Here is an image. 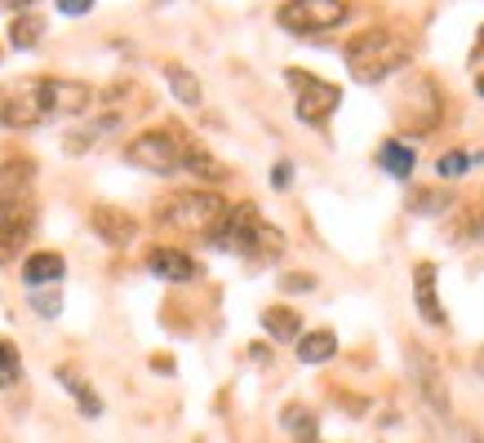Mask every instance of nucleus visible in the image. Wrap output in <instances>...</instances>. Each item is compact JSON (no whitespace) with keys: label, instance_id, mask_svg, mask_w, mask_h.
Returning a JSON list of instances; mask_svg holds the SVG:
<instances>
[{"label":"nucleus","instance_id":"a211bd4d","mask_svg":"<svg viewBox=\"0 0 484 443\" xmlns=\"http://www.w3.org/2000/svg\"><path fill=\"white\" fill-rule=\"evenodd\" d=\"M262 329L271 332L276 341H293V337L302 332V320H298V311H289V306H271V311H262Z\"/></svg>","mask_w":484,"mask_h":443},{"label":"nucleus","instance_id":"f8f14e48","mask_svg":"<svg viewBox=\"0 0 484 443\" xmlns=\"http://www.w3.org/2000/svg\"><path fill=\"white\" fill-rule=\"evenodd\" d=\"M63 271H67L63 253H31V257L22 262V284L36 293V288H45V284H58Z\"/></svg>","mask_w":484,"mask_h":443},{"label":"nucleus","instance_id":"39448f33","mask_svg":"<svg viewBox=\"0 0 484 443\" xmlns=\"http://www.w3.org/2000/svg\"><path fill=\"white\" fill-rule=\"evenodd\" d=\"M347 18V0H289L280 4L276 22L293 36H316V31H329Z\"/></svg>","mask_w":484,"mask_h":443},{"label":"nucleus","instance_id":"9b49d317","mask_svg":"<svg viewBox=\"0 0 484 443\" xmlns=\"http://www.w3.org/2000/svg\"><path fill=\"white\" fill-rule=\"evenodd\" d=\"M89 226L107 239V244H129L133 235H138V222L121 213V209H112V205H98L94 213H89Z\"/></svg>","mask_w":484,"mask_h":443},{"label":"nucleus","instance_id":"2eb2a0df","mask_svg":"<svg viewBox=\"0 0 484 443\" xmlns=\"http://www.w3.org/2000/svg\"><path fill=\"white\" fill-rule=\"evenodd\" d=\"M378 164H382L391 178H409V173H413V164H418V155H413V146H409V142L386 138V142L378 146Z\"/></svg>","mask_w":484,"mask_h":443},{"label":"nucleus","instance_id":"9d476101","mask_svg":"<svg viewBox=\"0 0 484 443\" xmlns=\"http://www.w3.org/2000/svg\"><path fill=\"white\" fill-rule=\"evenodd\" d=\"M147 266H151V275H160V280H169V284L196 280V262H191L183 248H151Z\"/></svg>","mask_w":484,"mask_h":443},{"label":"nucleus","instance_id":"4be33fe9","mask_svg":"<svg viewBox=\"0 0 484 443\" xmlns=\"http://www.w3.org/2000/svg\"><path fill=\"white\" fill-rule=\"evenodd\" d=\"M471 169V151H445L440 160H436V173L440 178H463Z\"/></svg>","mask_w":484,"mask_h":443},{"label":"nucleus","instance_id":"f3484780","mask_svg":"<svg viewBox=\"0 0 484 443\" xmlns=\"http://www.w3.org/2000/svg\"><path fill=\"white\" fill-rule=\"evenodd\" d=\"M338 355V337L325 329L316 332H302V341H298V359L302 364H325V359H334Z\"/></svg>","mask_w":484,"mask_h":443},{"label":"nucleus","instance_id":"aec40b11","mask_svg":"<svg viewBox=\"0 0 484 443\" xmlns=\"http://www.w3.org/2000/svg\"><path fill=\"white\" fill-rule=\"evenodd\" d=\"M58 377H63V386L76 395V404H81V413H85V417H103V399H98V395H94V390H89V386H85L72 368H58Z\"/></svg>","mask_w":484,"mask_h":443},{"label":"nucleus","instance_id":"4468645a","mask_svg":"<svg viewBox=\"0 0 484 443\" xmlns=\"http://www.w3.org/2000/svg\"><path fill=\"white\" fill-rule=\"evenodd\" d=\"M413 297H418V311H422L427 324H445V311H440V302H436V266H431V262H422V266L413 271Z\"/></svg>","mask_w":484,"mask_h":443},{"label":"nucleus","instance_id":"20e7f679","mask_svg":"<svg viewBox=\"0 0 484 443\" xmlns=\"http://www.w3.org/2000/svg\"><path fill=\"white\" fill-rule=\"evenodd\" d=\"M124 160L133 169H147V173H178L183 169V138H174L169 129H151V133H138L129 146H124Z\"/></svg>","mask_w":484,"mask_h":443},{"label":"nucleus","instance_id":"423d86ee","mask_svg":"<svg viewBox=\"0 0 484 443\" xmlns=\"http://www.w3.org/2000/svg\"><path fill=\"white\" fill-rule=\"evenodd\" d=\"M289 85L298 89V120L302 124H325L338 103H343V94H338V85H329V80H320V76H311V71H289Z\"/></svg>","mask_w":484,"mask_h":443},{"label":"nucleus","instance_id":"ddd939ff","mask_svg":"<svg viewBox=\"0 0 484 443\" xmlns=\"http://www.w3.org/2000/svg\"><path fill=\"white\" fill-rule=\"evenodd\" d=\"M409 364H413V372H418V390L427 395V404H431L436 413H445V408H449V399H445V390H440V372H436L431 355L413 346V350H409Z\"/></svg>","mask_w":484,"mask_h":443},{"label":"nucleus","instance_id":"dca6fc26","mask_svg":"<svg viewBox=\"0 0 484 443\" xmlns=\"http://www.w3.org/2000/svg\"><path fill=\"white\" fill-rule=\"evenodd\" d=\"M165 80H169V89H174V98H178L183 107H200L205 89H200V80H196L183 63H165Z\"/></svg>","mask_w":484,"mask_h":443},{"label":"nucleus","instance_id":"412c9836","mask_svg":"<svg viewBox=\"0 0 484 443\" xmlns=\"http://www.w3.org/2000/svg\"><path fill=\"white\" fill-rule=\"evenodd\" d=\"M284 430H289L293 439L311 443V439H316V417H311L307 408H298V404H293V408H284Z\"/></svg>","mask_w":484,"mask_h":443},{"label":"nucleus","instance_id":"c85d7f7f","mask_svg":"<svg viewBox=\"0 0 484 443\" xmlns=\"http://www.w3.org/2000/svg\"><path fill=\"white\" fill-rule=\"evenodd\" d=\"M311 284H316V280H311V275H302V280H284V288H302V293H307V288H311Z\"/></svg>","mask_w":484,"mask_h":443},{"label":"nucleus","instance_id":"393cba45","mask_svg":"<svg viewBox=\"0 0 484 443\" xmlns=\"http://www.w3.org/2000/svg\"><path fill=\"white\" fill-rule=\"evenodd\" d=\"M449 200H440V196H431V191H418V205H413V213H440Z\"/></svg>","mask_w":484,"mask_h":443},{"label":"nucleus","instance_id":"6ab92c4d","mask_svg":"<svg viewBox=\"0 0 484 443\" xmlns=\"http://www.w3.org/2000/svg\"><path fill=\"white\" fill-rule=\"evenodd\" d=\"M40 36H45V22L31 18V13H18L13 27H9V45H13V49H36Z\"/></svg>","mask_w":484,"mask_h":443},{"label":"nucleus","instance_id":"cd10ccee","mask_svg":"<svg viewBox=\"0 0 484 443\" xmlns=\"http://www.w3.org/2000/svg\"><path fill=\"white\" fill-rule=\"evenodd\" d=\"M0 4H4V9H13V13H27L36 0H0Z\"/></svg>","mask_w":484,"mask_h":443},{"label":"nucleus","instance_id":"6e6552de","mask_svg":"<svg viewBox=\"0 0 484 443\" xmlns=\"http://www.w3.org/2000/svg\"><path fill=\"white\" fill-rule=\"evenodd\" d=\"M31 218L36 213H31V205L22 196H0V262L22 248V239L31 230Z\"/></svg>","mask_w":484,"mask_h":443},{"label":"nucleus","instance_id":"f257e3e1","mask_svg":"<svg viewBox=\"0 0 484 443\" xmlns=\"http://www.w3.org/2000/svg\"><path fill=\"white\" fill-rule=\"evenodd\" d=\"M94 103L89 85L81 80H58V76H40V80H22L13 94L0 98V124L9 129H36L49 115H76Z\"/></svg>","mask_w":484,"mask_h":443},{"label":"nucleus","instance_id":"7c9ffc66","mask_svg":"<svg viewBox=\"0 0 484 443\" xmlns=\"http://www.w3.org/2000/svg\"><path fill=\"white\" fill-rule=\"evenodd\" d=\"M476 89H480V98H484V76H476Z\"/></svg>","mask_w":484,"mask_h":443},{"label":"nucleus","instance_id":"bb28decb","mask_svg":"<svg viewBox=\"0 0 484 443\" xmlns=\"http://www.w3.org/2000/svg\"><path fill=\"white\" fill-rule=\"evenodd\" d=\"M54 4H58L67 18H81V13H89V9H94V0H54Z\"/></svg>","mask_w":484,"mask_h":443},{"label":"nucleus","instance_id":"b1692460","mask_svg":"<svg viewBox=\"0 0 484 443\" xmlns=\"http://www.w3.org/2000/svg\"><path fill=\"white\" fill-rule=\"evenodd\" d=\"M31 306H36V315H45V320H54V315L63 311V297H58V293H49V297H40V293H31Z\"/></svg>","mask_w":484,"mask_h":443},{"label":"nucleus","instance_id":"1a4fd4ad","mask_svg":"<svg viewBox=\"0 0 484 443\" xmlns=\"http://www.w3.org/2000/svg\"><path fill=\"white\" fill-rule=\"evenodd\" d=\"M258 226H262V222H258V209H253V205H232L227 218H223V226L214 230V244H218V248H232V253H249Z\"/></svg>","mask_w":484,"mask_h":443},{"label":"nucleus","instance_id":"f03ea898","mask_svg":"<svg viewBox=\"0 0 484 443\" xmlns=\"http://www.w3.org/2000/svg\"><path fill=\"white\" fill-rule=\"evenodd\" d=\"M404 67H409V40H400L395 31L373 27V31H361L347 45V71L361 85H382L386 76H395Z\"/></svg>","mask_w":484,"mask_h":443},{"label":"nucleus","instance_id":"a878e982","mask_svg":"<svg viewBox=\"0 0 484 443\" xmlns=\"http://www.w3.org/2000/svg\"><path fill=\"white\" fill-rule=\"evenodd\" d=\"M289 182H293V164H289V160H280V164H276V173H271V187H276V191H284Z\"/></svg>","mask_w":484,"mask_h":443},{"label":"nucleus","instance_id":"5701e85b","mask_svg":"<svg viewBox=\"0 0 484 443\" xmlns=\"http://www.w3.org/2000/svg\"><path fill=\"white\" fill-rule=\"evenodd\" d=\"M18 377H22V359L9 341H0V386H13Z\"/></svg>","mask_w":484,"mask_h":443},{"label":"nucleus","instance_id":"7ed1b4c3","mask_svg":"<svg viewBox=\"0 0 484 443\" xmlns=\"http://www.w3.org/2000/svg\"><path fill=\"white\" fill-rule=\"evenodd\" d=\"M160 218H165V226H178V230L214 235L227 218V200L214 196V191H187V196H174Z\"/></svg>","mask_w":484,"mask_h":443},{"label":"nucleus","instance_id":"0eeeda50","mask_svg":"<svg viewBox=\"0 0 484 443\" xmlns=\"http://www.w3.org/2000/svg\"><path fill=\"white\" fill-rule=\"evenodd\" d=\"M400 98H404V103H400V115H409V129H418V133L436 129L445 103H440V89H436L431 76H409V85H404Z\"/></svg>","mask_w":484,"mask_h":443},{"label":"nucleus","instance_id":"c756f323","mask_svg":"<svg viewBox=\"0 0 484 443\" xmlns=\"http://www.w3.org/2000/svg\"><path fill=\"white\" fill-rule=\"evenodd\" d=\"M476 54H484V27H480V40H476Z\"/></svg>","mask_w":484,"mask_h":443}]
</instances>
